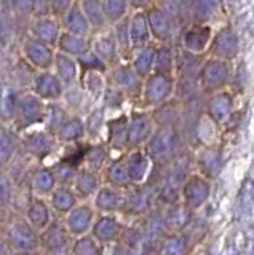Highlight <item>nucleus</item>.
Masks as SVG:
<instances>
[{
  "mask_svg": "<svg viewBox=\"0 0 254 255\" xmlns=\"http://www.w3.org/2000/svg\"><path fill=\"white\" fill-rule=\"evenodd\" d=\"M112 150H110L104 142H88L85 151V158H83V166L90 167L93 171L101 172L104 169V166L109 163V159Z\"/></svg>",
  "mask_w": 254,
  "mask_h": 255,
  "instance_id": "34",
  "label": "nucleus"
},
{
  "mask_svg": "<svg viewBox=\"0 0 254 255\" xmlns=\"http://www.w3.org/2000/svg\"><path fill=\"white\" fill-rule=\"evenodd\" d=\"M226 78V67L219 61L208 62L202 70V80L206 86H216Z\"/></svg>",
  "mask_w": 254,
  "mask_h": 255,
  "instance_id": "44",
  "label": "nucleus"
},
{
  "mask_svg": "<svg viewBox=\"0 0 254 255\" xmlns=\"http://www.w3.org/2000/svg\"><path fill=\"white\" fill-rule=\"evenodd\" d=\"M154 132V120L146 114H133L126 125V150L141 148Z\"/></svg>",
  "mask_w": 254,
  "mask_h": 255,
  "instance_id": "12",
  "label": "nucleus"
},
{
  "mask_svg": "<svg viewBox=\"0 0 254 255\" xmlns=\"http://www.w3.org/2000/svg\"><path fill=\"white\" fill-rule=\"evenodd\" d=\"M126 125H128V117L123 114L106 120L104 129L107 132V139L104 143L112 151H126Z\"/></svg>",
  "mask_w": 254,
  "mask_h": 255,
  "instance_id": "23",
  "label": "nucleus"
},
{
  "mask_svg": "<svg viewBox=\"0 0 254 255\" xmlns=\"http://www.w3.org/2000/svg\"><path fill=\"white\" fill-rule=\"evenodd\" d=\"M3 88H5V83H3V80L0 78V96H2V93H3Z\"/></svg>",
  "mask_w": 254,
  "mask_h": 255,
  "instance_id": "57",
  "label": "nucleus"
},
{
  "mask_svg": "<svg viewBox=\"0 0 254 255\" xmlns=\"http://www.w3.org/2000/svg\"><path fill=\"white\" fill-rule=\"evenodd\" d=\"M56 187H58V182L50 166L38 164L35 169L30 171L29 188H30V193L34 196L48 198Z\"/></svg>",
  "mask_w": 254,
  "mask_h": 255,
  "instance_id": "18",
  "label": "nucleus"
},
{
  "mask_svg": "<svg viewBox=\"0 0 254 255\" xmlns=\"http://www.w3.org/2000/svg\"><path fill=\"white\" fill-rule=\"evenodd\" d=\"M3 172H5V167H3L2 164H0V175H2Z\"/></svg>",
  "mask_w": 254,
  "mask_h": 255,
  "instance_id": "58",
  "label": "nucleus"
},
{
  "mask_svg": "<svg viewBox=\"0 0 254 255\" xmlns=\"http://www.w3.org/2000/svg\"><path fill=\"white\" fill-rule=\"evenodd\" d=\"M102 6H104V13L109 26H112L114 22L128 16V10H130L126 0H102Z\"/></svg>",
  "mask_w": 254,
  "mask_h": 255,
  "instance_id": "43",
  "label": "nucleus"
},
{
  "mask_svg": "<svg viewBox=\"0 0 254 255\" xmlns=\"http://www.w3.org/2000/svg\"><path fill=\"white\" fill-rule=\"evenodd\" d=\"M128 27H130V38H131L133 51L136 50V48H141V46L150 43L152 35H150L144 10H136L131 16H128Z\"/></svg>",
  "mask_w": 254,
  "mask_h": 255,
  "instance_id": "31",
  "label": "nucleus"
},
{
  "mask_svg": "<svg viewBox=\"0 0 254 255\" xmlns=\"http://www.w3.org/2000/svg\"><path fill=\"white\" fill-rule=\"evenodd\" d=\"M106 110L102 106L99 107H94L91 109L86 117L83 118V123H85V135L86 139H91V140H96L101 132L104 131L106 128Z\"/></svg>",
  "mask_w": 254,
  "mask_h": 255,
  "instance_id": "38",
  "label": "nucleus"
},
{
  "mask_svg": "<svg viewBox=\"0 0 254 255\" xmlns=\"http://www.w3.org/2000/svg\"><path fill=\"white\" fill-rule=\"evenodd\" d=\"M174 67V58L173 51L170 46H158L155 50V64H154V72H160V74H170Z\"/></svg>",
  "mask_w": 254,
  "mask_h": 255,
  "instance_id": "46",
  "label": "nucleus"
},
{
  "mask_svg": "<svg viewBox=\"0 0 254 255\" xmlns=\"http://www.w3.org/2000/svg\"><path fill=\"white\" fill-rule=\"evenodd\" d=\"M74 236L64 227L62 219L54 217L42 231H38V251L50 255H61L70 251Z\"/></svg>",
  "mask_w": 254,
  "mask_h": 255,
  "instance_id": "4",
  "label": "nucleus"
},
{
  "mask_svg": "<svg viewBox=\"0 0 254 255\" xmlns=\"http://www.w3.org/2000/svg\"><path fill=\"white\" fill-rule=\"evenodd\" d=\"M21 54L30 67L37 72L40 70H51L54 62V54L56 50L53 46L46 45L40 40L27 35L21 43Z\"/></svg>",
  "mask_w": 254,
  "mask_h": 255,
  "instance_id": "6",
  "label": "nucleus"
},
{
  "mask_svg": "<svg viewBox=\"0 0 254 255\" xmlns=\"http://www.w3.org/2000/svg\"><path fill=\"white\" fill-rule=\"evenodd\" d=\"M230 42H235V38L232 34H226V32H222V34L216 38V42H214V51H216L218 54H222V56H226V54H230V50L229 48L232 46L235 48V43L230 45Z\"/></svg>",
  "mask_w": 254,
  "mask_h": 255,
  "instance_id": "50",
  "label": "nucleus"
},
{
  "mask_svg": "<svg viewBox=\"0 0 254 255\" xmlns=\"http://www.w3.org/2000/svg\"><path fill=\"white\" fill-rule=\"evenodd\" d=\"M38 255H50V254H45V252H42V251H38Z\"/></svg>",
  "mask_w": 254,
  "mask_h": 255,
  "instance_id": "59",
  "label": "nucleus"
},
{
  "mask_svg": "<svg viewBox=\"0 0 254 255\" xmlns=\"http://www.w3.org/2000/svg\"><path fill=\"white\" fill-rule=\"evenodd\" d=\"M13 255H38V251H35V252H13Z\"/></svg>",
  "mask_w": 254,
  "mask_h": 255,
  "instance_id": "56",
  "label": "nucleus"
},
{
  "mask_svg": "<svg viewBox=\"0 0 254 255\" xmlns=\"http://www.w3.org/2000/svg\"><path fill=\"white\" fill-rule=\"evenodd\" d=\"M77 2L82 8L85 18L88 19L93 34L110 27L104 13V6H102V0H77Z\"/></svg>",
  "mask_w": 254,
  "mask_h": 255,
  "instance_id": "33",
  "label": "nucleus"
},
{
  "mask_svg": "<svg viewBox=\"0 0 254 255\" xmlns=\"http://www.w3.org/2000/svg\"><path fill=\"white\" fill-rule=\"evenodd\" d=\"M155 50L157 48L154 45H144L141 48H136L133 53H131V58H130V64L131 67L134 69V72L144 80L146 77H149L150 74L154 72V64H155Z\"/></svg>",
  "mask_w": 254,
  "mask_h": 255,
  "instance_id": "32",
  "label": "nucleus"
},
{
  "mask_svg": "<svg viewBox=\"0 0 254 255\" xmlns=\"http://www.w3.org/2000/svg\"><path fill=\"white\" fill-rule=\"evenodd\" d=\"M29 91L45 102H61L66 86L62 85V82L53 70H40L35 72Z\"/></svg>",
  "mask_w": 254,
  "mask_h": 255,
  "instance_id": "9",
  "label": "nucleus"
},
{
  "mask_svg": "<svg viewBox=\"0 0 254 255\" xmlns=\"http://www.w3.org/2000/svg\"><path fill=\"white\" fill-rule=\"evenodd\" d=\"M54 48H56V51L59 53L72 56V58H78V56H82L86 51L91 50V37H80V35L70 34V32L61 30L59 38Z\"/></svg>",
  "mask_w": 254,
  "mask_h": 255,
  "instance_id": "29",
  "label": "nucleus"
},
{
  "mask_svg": "<svg viewBox=\"0 0 254 255\" xmlns=\"http://www.w3.org/2000/svg\"><path fill=\"white\" fill-rule=\"evenodd\" d=\"M147 207L149 195L142 188V183L123 188V203L120 215H125V217H139V215H144L147 212Z\"/></svg>",
  "mask_w": 254,
  "mask_h": 255,
  "instance_id": "16",
  "label": "nucleus"
},
{
  "mask_svg": "<svg viewBox=\"0 0 254 255\" xmlns=\"http://www.w3.org/2000/svg\"><path fill=\"white\" fill-rule=\"evenodd\" d=\"M75 59L78 64V69H80V75L86 74V72H102V74H106V72L109 70L106 64L102 62L91 50L86 51L82 56H78V58H75Z\"/></svg>",
  "mask_w": 254,
  "mask_h": 255,
  "instance_id": "45",
  "label": "nucleus"
},
{
  "mask_svg": "<svg viewBox=\"0 0 254 255\" xmlns=\"http://www.w3.org/2000/svg\"><path fill=\"white\" fill-rule=\"evenodd\" d=\"M101 177H102V183H109V185L122 188V190L131 185L128 169H126L125 151H123V155L109 159V163L104 166V169L101 171Z\"/></svg>",
  "mask_w": 254,
  "mask_h": 255,
  "instance_id": "22",
  "label": "nucleus"
},
{
  "mask_svg": "<svg viewBox=\"0 0 254 255\" xmlns=\"http://www.w3.org/2000/svg\"><path fill=\"white\" fill-rule=\"evenodd\" d=\"M19 140L21 150L38 163H43L46 158H50L58 150V145H61L56 137L45 128H40V129L34 128V129L21 132Z\"/></svg>",
  "mask_w": 254,
  "mask_h": 255,
  "instance_id": "3",
  "label": "nucleus"
},
{
  "mask_svg": "<svg viewBox=\"0 0 254 255\" xmlns=\"http://www.w3.org/2000/svg\"><path fill=\"white\" fill-rule=\"evenodd\" d=\"M61 26L62 30L70 32L74 35H80V37H91L93 35V30L88 19L85 18V14L82 11L80 5L75 0L74 5L69 8L67 13L61 18Z\"/></svg>",
  "mask_w": 254,
  "mask_h": 255,
  "instance_id": "26",
  "label": "nucleus"
},
{
  "mask_svg": "<svg viewBox=\"0 0 254 255\" xmlns=\"http://www.w3.org/2000/svg\"><path fill=\"white\" fill-rule=\"evenodd\" d=\"M61 255H72V254H70V252H66V254H61Z\"/></svg>",
  "mask_w": 254,
  "mask_h": 255,
  "instance_id": "60",
  "label": "nucleus"
},
{
  "mask_svg": "<svg viewBox=\"0 0 254 255\" xmlns=\"http://www.w3.org/2000/svg\"><path fill=\"white\" fill-rule=\"evenodd\" d=\"M101 106L104 107V110L107 112V110H110V112H115V110H118L122 106H123V102H125V96L118 91V90H115L114 86H110V85H107L106 86V90H104V93H102V98H101Z\"/></svg>",
  "mask_w": 254,
  "mask_h": 255,
  "instance_id": "48",
  "label": "nucleus"
},
{
  "mask_svg": "<svg viewBox=\"0 0 254 255\" xmlns=\"http://www.w3.org/2000/svg\"><path fill=\"white\" fill-rule=\"evenodd\" d=\"M22 214H24L26 220L37 231H42L54 219V214L48 204V199L38 198V196H32V199H30L26 207V211Z\"/></svg>",
  "mask_w": 254,
  "mask_h": 255,
  "instance_id": "20",
  "label": "nucleus"
},
{
  "mask_svg": "<svg viewBox=\"0 0 254 255\" xmlns=\"http://www.w3.org/2000/svg\"><path fill=\"white\" fill-rule=\"evenodd\" d=\"M14 182L6 172L0 175V223L13 211Z\"/></svg>",
  "mask_w": 254,
  "mask_h": 255,
  "instance_id": "40",
  "label": "nucleus"
},
{
  "mask_svg": "<svg viewBox=\"0 0 254 255\" xmlns=\"http://www.w3.org/2000/svg\"><path fill=\"white\" fill-rule=\"evenodd\" d=\"M0 8L10 11V0H0Z\"/></svg>",
  "mask_w": 254,
  "mask_h": 255,
  "instance_id": "55",
  "label": "nucleus"
},
{
  "mask_svg": "<svg viewBox=\"0 0 254 255\" xmlns=\"http://www.w3.org/2000/svg\"><path fill=\"white\" fill-rule=\"evenodd\" d=\"M174 90V80L170 74H160V72H152L142 82V93L141 98L147 106H157L170 98Z\"/></svg>",
  "mask_w": 254,
  "mask_h": 255,
  "instance_id": "8",
  "label": "nucleus"
},
{
  "mask_svg": "<svg viewBox=\"0 0 254 255\" xmlns=\"http://www.w3.org/2000/svg\"><path fill=\"white\" fill-rule=\"evenodd\" d=\"M69 112L66 107H62L59 102H46V110H45V120L42 128L46 131H50L54 135V131L58 129V126L64 122Z\"/></svg>",
  "mask_w": 254,
  "mask_h": 255,
  "instance_id": "42",
  "label": "nucleus"
},
{
  "mask_svg": "<svg viewBox=\"0 0 254 255\" xmlns=\"http://www.w3.org/2000/svg\"><path fill=\"white\" fill-rule=\"evenodd\" d=\"M123 203V190L102 183L93 196V207L96 214H120Z\"/></svg>",
  "mask_w": 254,
  "mask_h": 255,
  "instance_id": "15",
  "label": "nucleus"
},
{
  "mask_svg": "<svg viewBox=\"0 0 254 255\" xmlns=\"http://www.w3.org/2000/svg\"><path fill=\"white\" fill-rule=\"evenodd\" d=\"M45 110H46L45 101L37 98L34 93L24 91L21 94L16 118H14L11 128L18 134H21L29 129H34L37 126H42L45 120Z\"/></svg>",
  "mask_w": 254,
  "mask_h": 255,
  "instance_id": "2",
  "label": "nucleus"
},
{
  "mask_svg": "<svg viewBox=\"0 0 254 255\" xmlns=\"http://www.w3.org/2000/svg\"><path fill=\"white\" fill-rule=\"evenodd\" d=\"M146 18L152 38L158 42H166L171 37V18L163 8L152 6L146 10Z\"/></svg>",
  "mask_w": 254,
  "mask_h": 255,
  "instance_id": "25",
  "label": "nucleus"
},
{
  "mask_svg": "<svg viewBox=\"0 0 254 255\" xmlns=\"http://www.w3.org/2000/svg\"><path fill=\"white\" fill-rule=\"evenodd\" d=\"M0 126H2V123H0Z\"/></svg>",
  "mask_w": 254,
  "mask_h": 255,
  "instance_id": "61",
  "label": "nucleus"
},
{
  "mask_svg": "<svg viewBox=\"0 0 254 255\" xmlns=\"http://www.w3.org/2000/svg\"><path fill=\"white\" fill-rule=\"evenodd\" d=\"M107 85L114 86L115 90L120 91L125 99H138L142 93V80L128 61H122L115 67H110L106 72Z\"/></svg>",
  "mask_w": 254,
  "mask_h": 255,
  "instance_id": "5",
  "label": "nucleus"
},
{
  "mask_svg": "<svg viewBox=\"0 0 254 255\" xmlns=\"http://www.w3.org/2000/svg\"><path fill=\"white\" fill-rule=\"evenodd\" d=\"M0 255H13V249L5 241L2 235H0Z\"/></svg>",
  "mask_w": 254,
  "mask_h": 255,
  "instance_id": "54",
  "label": "nucleus"
},
{
  "mask_svg": "<svg viewBox=\"0 0 254 255\" xmlns=\"http://www.w3.org/2000/svg\"><path fill=\"white\" fill-rule=\"evenodd\" d=\"M126 169H128L131 185H139L146 180L149 169H150V158L146 155L144 150L134 148L125 151Z\"/></svg>",
  "mask_w": 254,
  "mask_h": 255,
  "instance_id": "21",
  "label": "nucleus"
},
{
  "mask_svg": "<svg viewBox=\"0 0 254 255\" xmlns=\"http://www.w3.org/2000/svg\"><path fill=\"white\" fill-rule=\"evenodd\" d=\"M46 199H48V204L56 217H64L69 211H72L80 203V199L70 185H58Z\"/></svg>",
  "mask_w": 254,
  "mask_h": 255,
  "instance_id": "24",
  "label": "nucleus"
},
{
  "mask_svg": "<svg viewBox=\"0 0 254 255\" xmlns=\"http://www.w3.org/2000/svg\"><path fill=\"white\" fill-rule=\"evenodd\" d=\"M176 147V132L171 126L163 125L160 128L154 129L152 135L144 143V151L150 158V161H165L170 158Z\"/></svg>",
  "mask_w": 254,
  "mask_h": 255,
  "instance_id": "7",
  "label": "nucleus"
},
{
  "mask_svg": "<svg viewBox=\"0 0 254 255\" xmlns=\"http://www.w3.org/2000/svg\"><path fill=\"white\" fill-rule=\"evenodd\" d=\"M107 249L110 251V255H131L130 251L126 249L125 246H122L120 243H114V244H109Z\"/></svg>",
  "mask_w": 254,
  "mask_h": 255,
  "instance_id": "52",
  "label": "nucleus"
},
{
  "mask_svg": "<svg viewBox=\"0 0 254 255\" xmlns=\"http://www.w3.org/2000/svg\"><path fill=\"white\" fill-rule=\"evenodd\" d=\"M214 6H216V0H197V5H195L197 18L206 19L214 11Z\"/></svg>",
  "mask_w": 254,
  "mask_h": 255,
  "instance_id": "51",
  "label": "nucleus"
},
{
  "mask_svg": "<svg viewBox=\"0 0 254 255\" xmlns=\"http://www.w3.org/2000/svg\"><path fill=\"white\" fill-rule=\"evenodd\" d=\"M61 30H62L61 21L51 14L34 16L29 24V35L40 40V42H43L46 45L53 46V48L56 46ZM54 50H56V48H54Z\"/></svg>",
  "mask_w": 254,
  "mask_h": 255,
  "instance_id": "14",
  "label": "nucleus"
},
{
  "mask_svg": "<svg viewBox=\"0 0 254 255\" xmlns=\"http://www.w3.org/2000/svg\"><path fill=\"white\" fill-rule=\"evenodd\" d=\"M123 227L120 214H96L90 235L102 246H109L118 241Z\"/></svg>",
  "mask_w": 254,
  "mask_h": 255,
  "instance_id": "10",
  "label": "nucleus"
},
{
  "mask_svg": "<svg viewBox=\"0 0 254 255\" xmlns=\"http://www.w3.org/2000/svg\"><path fill=\"white\" fill-rule=\"evenodd\" d=\"M22 91L18 90L16 86H6L3 88V93L0 96V123L11 126L14 118H16V112L19 107Z\"/></svg>",
  "mask_w": 254,
  "mask_h": 255,
  "instance_id": "30",
  "label": "nucleus"
},
{
  "mask_svg": "<svg viewBox=\"0 0 254 255\" xmlns=\"http://www.w3.org/2000/svg\"><path fill=\"white\" fill-rule=\"evenodd\" d=\"M40 10H43V14H50L48 0H10V13L18 18L38 16Z\"/></svg>",
  "mask_w": 254,
  "mask_h": 255,
  "instance_id": "37",
  "label": "nucleus"
},
{
  "mask_svg": "<svg viewBox=\"0 0 254 255\" xmlns=\"http://www.w3.org/2000/svg\"><path fill=\"white\" fill-rule=\"evenodd\" d=\"M50 167L54 174V177H56L58 185H72V182L75 179V174L78 171L77 166L69 164L66 161H62V159H59L56 164H53Z\"/></svg>",
  "mask_w": 254,
  "mask_h": 255,
  "instance_id": "47",
  "label": "nucleus"
},
{
  "mask_svg": "<svg viewBox=\"0 0 254 255\" xmlns=\"http://www.w3.org/2000/svg\"><path fill=\"white\" fill-rule=\"evenodd\" d=\"M110 32L115 38V43L120 56L123 61H130L131 53H133V46H131V38H130V27H128V16H125L123 19L114 22L110 26Z\"/></svg>",
  "mask_w": 254,
  "mask_h": 255,
  "instance_id": "36",
  "label": "nucleus"
},
{
  "mask_svg": "<svg viewBox=\"0 0 254 255\" xmlns=\"http://www.w3.org/2000/svg\"><path fill=\"white\" fill-rule=\"evenodd\" d=\"M51 70L58 75V78L66 88L77 85L78 78H80V69H78L77 59L59 51H56V54H54V62Z\"/></svg>",
  "mask_w": 254,
  "mask_h": 255,
  "instance_id": "27",
  "label": "nucleus"
},
{
  "mask_svg": "<svg viewBox=\"0 0 254 255\" xmlns=\"http://www.w3.org/2000/svg\"><path fill=\"white\" fill-rule=\"evenodd\" d=\"M0 235L13 252H35L38 251V231L26 220L24 214L11 211L0 223Z\"/></svg>",
  "mask_w": 254,
  "mask_h": 255,
  "instance_id": "1",
  "label": "nucleus"
},
{
  "mask_svg": "<svg viewBox=\"0 0 254 255\" xmlns=\"http://www.w3.org/2000/svg\"><path fill=\"white\" fill-rule=\"evenodd\" d=\"M91 51L106 64L107 69L115 67L123 61L110 29L94 32V35H91Z\"/></svg>",
  "mask_w": 254,
  "mask_h": 255,
  "instance_id": "13",
  "label": "nucleus"
},
{
  "mask_svg": "<svg viewBox=\"0 0 254 255\" xmlns=\"http://www.w3.org/2000/svg\"><path fill=\"white\" fill-rule=\"evenodd\" d=\"M78 85L82 86V90L90 99L101 101L102 93L107 86L106 74H102V72H86L78 78Z\"/></svg>",
  "mask_w": 254,
  "mask_h": 255,
  "instance_id": "35",
  "label": "nucleus"
},
{
  "mask_svg": "<svg viewBox=\"0 0 254 255\" xmlns=\"http://www.w3.org/2000/svg\"><path fill=\"white\" fill-rule=\"evenodd\" d=\"M126 2H128L130 8H134V11H136V10H144L149 3V0H126Z\"/></svg>",
  "mask_w": 254,
  "mask_h": 255,
  "instance_id": "53",
  "label": "nucleus"
},
{
  "mask_svg": "<svg viewBox=\"0 0 254 255\" xmlns=\"http://www.w3.org/2000/svg\"><path fill=\"white\" fill-rule=\"evenodd\" d=\"M74 2L75 0H48L50 14L61 21V18L67 13V10L74 5Z\"/></svg>",
  "mask_w": 254,
  "mask_h": 255,
  "instance_id": "49",
  "label": "nucleus"
},
{
  "mask_svg": "<svg viewBox=\"0 0 254 255\" xmlns=\"http://www.w3.org/2000/svg\"><path fill=\"white\" fill-rule=\"evenodd\" d=\"M210 40V29L205 26H194L189 30H186L184 37H182V43L184 48L192 53H200L206 46Z\"/></svg>",
  "mask_w": 254,
  "mask_h": 255,
  "instance_id": "39",
  "label": "nucleus"
},
{
  "mask_svg": "<svg viewBox=\"0 0 254 255\" xmlns=\"http://www.w3.org/2000/svg\"><path fill=\"white\" fill-rule=\"evenodd\" d=\"M101 185H102L101 172L93 171L90 167L80 166L70 187H72V190L75 191V195L78 196L80 201H88L90 198L94 196V193H96Z\"/></svg>",
  "mask_w": 254,
  "mask_h": 255,
  "instance_id": "17",
  "label": "nucleus"
},
{
  "mask_svg": "<svg viewBox=\"0 0 254 255\" xmlns=\"http://www.w3.org/2000/svg\"><path fill=\"white\" fill-rule=\"evenodd\" d=\"M106 246L98 243L90 233L74 238V243L70 246V254L72 255H104Z\"/></svg>",
  "mask_w": 254,
  "mask_h": 255,
  "instance_id": "41",
  "label": "nucleus"
},
{
  "mask_svg": "<svg viewBox=\"0 0 254 255\" xmlns=\"http://www.w3.org/2000/svg\"><path fill=\"white\" fill-rule=\"evenodd\" d=\"M21 148L19 134L13 129L11 126L2 125L0 126V164L5 169L8 164L18 156V151Z\"/></svg>",
  "mask_w": 254,
  "mask_h": 255,
  "instance_id": "28",
  "label": "nucleus"
},
{
  "mask_svg": "<svg viewBox=\"0 0 254 255\" xmlns=\"http://www.w3.org/2000/svg\"><path fill=\"white\" fill-rule=\"evenodd\" d=\"M94 217H96V211H94L93 204H90L88 201H80L72 211H69L61 219L69 233L74 238H78L90 233Z\"/></svg>",
  "mask_w": 254,
  "mask_h": 255,
  "instance_id": "11",
  "label": "nucleus"
},
{
  "mask_svg": "<svg viewBox=\"0 0 254 255\" xmlns=\"http://www.w3.org/2000/svg\"><path fill=\"white\" fill-rule=\"evenodd\" d=\"M54 137L62 145L85 140L86 135H85L83 117L78 114H69L64 122L58 126V129L54 131Z\"/></svg>",
  "mask_w": 254,
  "mask_h": 255,
  "instance_id": "19",
  "label": "nucleus"
}]
</instances>
